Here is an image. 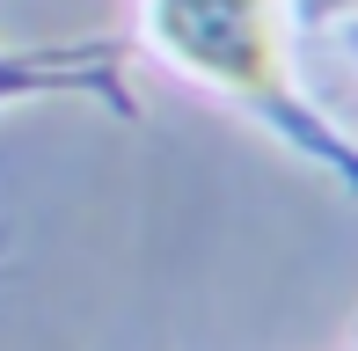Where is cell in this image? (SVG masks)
<instances>
[{
	"label": "cell",
	"instance_id": "1",
	"mask_svg": "<svg viewBox=\"0 0 358 351\" xmlns=\"http://www.w3.org/2000/svg\"><path fill=\"white\" fill-rule=\"evenodd\" d=\"M154 37L190 73L241 95H278L285 52H278V0H154Z\"/></svg>",
	"mask_w": 358,
	"mask_h": 351
},
{
	"label": "cell",
	"instance_id": "2",
	"mask_svg": "<svg viewBox=\"0 0 358 351\" xmlns=\"http://www.w3.org/2000/svg\"><path fill=\"white\" fill-rule=\"evenodd\" d=\"M315 15H344V8H358V0H307Z\"/></svg>",
	"mask_w": 358,
	"mask_h": 351
}]
</instances>
